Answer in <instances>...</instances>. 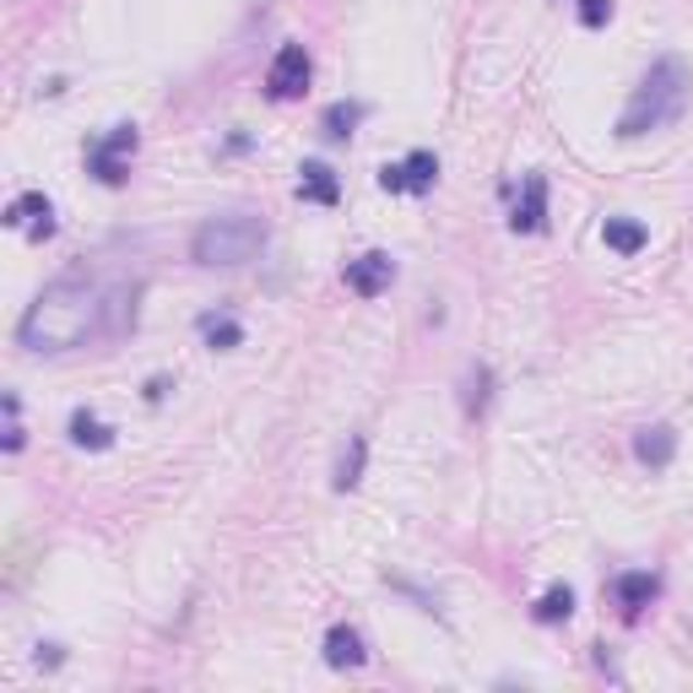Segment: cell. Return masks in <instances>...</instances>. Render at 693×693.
Returning a JSON list of instances; mask_svg holds the SVG:
<instances>
[{
    "instance_id": "obj_20",
    "label": "cell",
    "mask_w": 693,
    "mask_h": 693,
    "mask_svg": "<svg viewBox=\"0 0 693 693\" xmlns=\"http://www.w3.org/2000/svg\"><path fill=\"white\" fill-rule=\"evenodd\" d=\"M358 120H363V109H358V104H331L320 126H325V136H331V141H347L353 131H358Z\"/></svg>"
},
{
    "instance_id": "obj_16",
    "label": "cell",
    "mask_w": 693,
    "mask_h": 693,
    "mask_svg": "<svg viewBox=\"0 0 693 693\" xmlns=\"http://www.w3.org/2000/svg\"><path fill=\"white\" fill-rule=\"evenodd\" d=\"M488 402H493V374H488V363H471L466 369V385H461V413L477 422V417L488 413Z\"/></svg>"
},
{
    "instance_id": "obj_10",
    "label": "cell",
    "mask_w": 693,
    "mask_h": 693,
    "mask_svg": "<svg viewBox=\"0 0 693 693\" xmlns=\"http://www.w3.org/2000/svg\"><path fill=\"white\" fill-rule=\"evenodd\" d=\"M634 455H640V466L667 471V466L678 461V428H672V422H650V428H640V433H634Z\"/></svg>"
},
{
    "instance_id": "obj_14",
    "label": "cell",
    "mask_w": 693,
    "mask_h": 693,
    "mask_svg": "<svg viewBox=\"0 0 693 693\" xmlns=\"http://www.w3.org/2000/svg\"><path fill=\"white\" fill-rule=\"evenodd\" d=\"M601 239H607V250H618V255H640V250L650 244V228H645L640 217H607V223H601Z\"/></svg>"
},
{
    "instance_id": "obj_2",
    "label": "cell",
    "mask_w": 693,
    "mask_h": 693,
    "mask_svg": "<svg viewBox=\"0 0 693 693\" xmlns=\"http://www.w3.org/2000/svg\"><path fill=\"white\" fill-rule=\"evenodd\" d=\"M689 87H693L689 65H683L678 55H661V60L640 76V87L629 93V104H623V115H618V136L640 141V136H650V131L678 126L683 109H689Z\"/></svg>"
},
{
    "instance_id": "obj_3",
    "label": "cell",
    "mask_w": 693,
    "mask_h": 693,
    "mask_svg": "<svg viewBox=\"0 0 693 693\" xmlns=\"http://www.w3.org/2000/svg\"><path fill=\"white\" fill-rule=\"evenodd\" d=\"M272 239V223L261 212H217L195 228L190 239V261L206 266V272H234V266H250Z\"/></svg>"
},
{
    "instance_id": "obj_17",
    "label": "cell",
    "mask_w": 693,
    "mask_h": 693,
    "mask_svg": "<svg viewBox=\"0 0 693 693\" xmlns=\"http://www.w3.org/2000/svg\"><path fill=\"white\" fill-rule=\"evenodd\" d=\"M71 444H76V450H109V444H115V428H109L104 417H93L87 407H76V413H71Z\"/></svg>"
},
{
    "instance_id": "obj_11",
    "label": "cell",
    "mask_w": 693,
    "mask_h": 693,
    "mask_svg": "<svg viewBox=\"0 0 693 693\" xmlns=\"http://www.w3.org/2000/svg\"><path fill=\"white\" fill-rule=\"evenodd\" d=\"M612 596H618V607H623V618H640L656 596H661V580L650 574V569H623L618 580H612Z\"/></svg>"
},
{
    "instance_id": "obj_22",
    "label": "cell",
    "mask_w": 693,
    "mask_h": 693,
    "mask_svg": "<svg viewBox=\"0 0 693 693\" xmlns=\"http://www.w3.org/2000/svg\"><path fill=\"white\" fill-rule=\"evenodd\" d=\"M38 661H44V667H60L65 656H60V645H44V650H38Z\"/></svg>"
},
{
    "instance_id": "obj_7",
    "label": "cell",
    "mask_w": 693,
    "mask_h": 693,
    "mask_svg": "<svg viewBox=\"0 0 693 693\" xmlns=\"http://www.w3.org/2000/svg\"><path fill=\"white\" fill-rule=\"evenodd\" d=\"M391 282H396V261H391L385 250H369V255L347 261V287H353L358 298H380Z\"/></svg>"
},
{
    "instance_id": "obj_9",
    "label": "cell",
    "mask_w": 693,
    "mask_h": 693,
    "mask_svg": "<svg viewBox=\"0 0 693 693\" xmlns=\"http://www.w3.org/2000/svg\"><path fill=\"white\" fill-rule=\"evenodd\" d=\"M510 228H515V234H542V228H548V179H542V174H526L521 201H515V212H510Z\"/></svg>"
},
{
    "instance_id": "obj_19",
    "label": "cell",
    "mask_w": 693,
    "mask_h": 693,
    "mask_svg": "<svg viewBox=\"0 0 693 693\" xmlns=\"http://www.w3.org/2000/svg\"><path fill=\"white\" fill-rule=\"evenodd\" d=\"M569 612H574V590L558 580V585H548L542 596H537V607H531V618L537 623H569Z\"/></svg>"
},
{
    "instance_id": "obj_5",
    "label": "cell",
    "mask_w": 693,
    "mask_h": 693,
    "mask_svg": "<svg viewBox=\"0 0 693 693\" xmlns=\"http://www.w3.org/2000/svg\"><path fill=\"white\" fill-rule=\"evenodd\" d=\"M309 76H314L309 49H303V44H282L277 55H272V65H266V93H272L277 104L303 98V93H309Z\"/></svg>"
},
{
    "instance_id": "obj_15",
    "label": "cell",
    "mask_w": 693,
    "mask_h": 693,
    "mask_svg": "<svg viewBox=\"0 0 693 693\" xmlns=\"http://www.w3.org/2000/svg\"><path fill=\"white\" fill-rule=\"evenodd\" d=\"M195 331H201V342H206L212 353H228V347L244 342V325H239L234 314H223V309H206V314L195 320Z\"/></svg>"
},
{
    "instance_id": "obj_18",
    "label": "cell",
    "mask_w": 693,
    "mask_h": 693,
    "mask_svg": "<svg viewBox=\"0 0 693 693\" xmlns=\"http://www.w3.org/2000/svg\"><path fill=\"white\" fill-rule=\"evenodd\" d=\"M363 461H369V439L358 433L347 450H342V461H336V477H331V488L336 493H347V488H358V477H363Z\"/></svg>"
},
{
    "instance_id": "obj_12",
    "label": "cell",
    "mask_w": 693,
    "mask_h": 693,
    "mask_svg": "<svg viewBox=\"0 0 693 693\" xmlns=\"http://www.w3.org/2000/svg\"><path fill=\"white\" fill-rule=\"evenodd\" d=\"M298 201L336 206V201H342V179H336L325 163H303V168H298Z\"/></svg>"
},
{
    "instance_id": "obj_1",
    "label": "cell",
    "mask_w": 693,
    "mask_h": 693,
    "mask_svg": "<svg viewBox=\"0 0 693 693\" xmlns=\"http://www.w3.org/2000/svg\"><path fill=\"white\" fill-rule=\"evenodd\" d=\"M93 336H109V287H98L93 277L49 282L16 325V342L27 353H71Z\"/></svg>"
},
{
    "instance_id": "obj_21",
    "label": "cell",
    "mask_w": 693,
    "mask_h": 693,
    "mask_svg": "<svg viewBox=\"0 0 693 693\" xmlns=\"http://www.w3.org/2000/svg\"><path fill=\"white\" fill-rule=\"evenodd\" d=\"M574 11H580L585 27H607L612 22V0H574Z\"/></svg>"
},
{
    "instance_id": "obj_6",
    "label": "cell",
    "mask_w": 693,
    "mask_h": 693,
    "mask_svg": "<svg viewBox=\"0 0 693 693\" xmlns=\"http://www.w3.org/2000/svg\"><path fill=\"white\" fill-rule=\"evenodd\" d=\"M433 179H439V157L428 146H417L402 163H385L380 168V190H391V195H428Z\"/></svg>"
},
{
    "instance_id": "obj_13",
    "label": "cell",
    "mask_w": 693,
    "mask_h": 693,
    "mask_svg": "<svg viewBox=\"0 0 693 693\" xmlns=\"http://www.w3.org/2000/svg\"><path fill=\"white\" fill-rule=\"evenodd\" d=\"M325 661H331L336 672H353V667H363V661H369V650H363V634H358V629H347V623H336V629L325 634Z\"/></svg>"
},
{
    "instance_id": "obj_4",
    "label": "cell",
    "mask_w": 693,
    "mask_h": 693,
    "mask_svg": "<svg viewBox=\"0 0 693 693\" xmlns=\"http://www.w3.org/2000/svg\"><path fill=\"white\" fill-rule=\"evenodd\" d=\"M136 146H141L136 126H115L104 141H93V146H87V168H93V179H104V184H126Z\"/></svg>"
},
{
    "instance_id": "obj_8",
    "label": "cell",
    "mask_w": 693,
    "mask_h": 693,
    "mask_svg": "<svg viewBox=\"0 0 693 693\" xmlns=\"http://www.w3.org/2000/svg\"><path fill=\"white\" fill-rule=\"evenodd\" d=\"M5 223L11 228H27L33 239H55V206L44 190H22L11 206H5Z\"/></svg>"
}]
</instances>
